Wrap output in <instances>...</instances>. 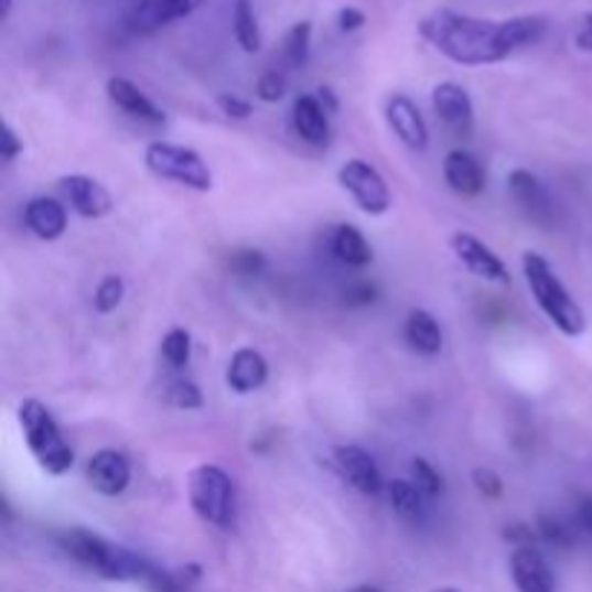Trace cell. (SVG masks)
<instances>
[{
    "mask_svg": "<svg viewBox=\"0 0 592 592\" xmlns=\"http://www.w3.org/2000/svg\"><path fill=\"white\" fill-rule=\"evenodd\" d=\"M255 93H258V99L266 101V105H278V101L287 96V78H283L278 69H266L263 76L258 78V84H255Z\"/></svg>",
    "mask_w": 592,
    "mask_h": 592,
    "instance_id": "32",
    "label": "cell"
},
{
    "mask_svg": "<svg viewBox=\"0 0 592 592\" xmlns=\"http://www.w3.org/2000/svg\"><path fill=\"white\" fill-rule=\"evenodd\" d=\"M315 96H319V101L324 105V110H327L330 116H333L335 110H338V99H335L333 87H319V93H315Z\"/></svg>",
    "mask_w": 592,
    "mask_h": 592,
    "instance_id": "42",
    "label": "cell"
},
{
    "mask_svg": "<svg viewBox=\"0 0 592 592\" xmlns=\"http://www.w3.org/2000/svg\"><path fill=\"white\" fill-rule=\"evenodd\" d=\"M333 255L342 263L353 266V269H365L367 263L373 260V249L370 244H367V237L358 232L356 226H349V223H344V226H338L333 232Z\"/></svg>",
    "mask_w": 592,
    "mask_h": 592,
    "instance_id": "23",
    "label": "cell"
},
{
    "mask_svg": "<svg viewBox=\"0 0 592 592\" xmlns=\"http://www.w3.org/2000/svg\"><path fill=\"white\" fill-rule=\"evenodd\" d=\"M189 503L203 524L232 529L237 520L235 480L220 465L203 463L189 474Z\"/></svg>",
    "mask_w": 592,
    "mask_h": 592,
    "instance_id": "5",
    "label": "cell"
},
{
    "mask_svg": "<svg viewBox=\"0 0 592 592\" xmlns=\"http://www.w3.org/2000/svg\"><path fill=\"white\" fill-rule=\"evenodd\" d=\"M122 298H125V281L119 275H107V278H101L99 281L96 292H93V306H96V312L107 315V312H114L116 306L122 304Z\"/></svg>",
    "mask_w": 592,
    "mask_h": 592,
    "instance_id": "29",
    "label": "cell"
},
{
    "mask_svg": "<svg viewBox=\"0 0 592 592\" xmlns=\"http://www.w3.org/2000/svg\"><path fill=\"white\" fill-rule=\"evenodd\" d=\"M333 456L338 471H342V477L347 480L356 492L373 497V494H379L381 488H385L379 465H376V460H373L362 445H338Z\"/></svg>",
    "mask_w": 592,
    "mask_h": 592,
    "instance_id": "13",
    "label": "cell"
},
{
    "mask_svg": "<svg viewBox=\"0 0 592 592\" xmlns=\"http://www.w3.org/2000/svg\"><path fill=\"white\" fill-rule=\"evenodd\" d=\"M388 497L396 515L405 517V520H419V517L426 515L428 497L413 480H394L388 486Z\"/></svg>",
    "mask_w": 592,
    "mask_h": 592,
    "instance_id": "24",
    "label": "cell"
},
{
    "mask_svg": "<svg viewBox=\"0 0 592 592\" xmlns=\"http://www.w3.org/2000/svg\"><path fill=\"white\" fill-rule=\"evenodd\" d=\"M165 402L176 410H200L203 408V390L189 379H176L168 385Z\"/></svg>",
    "mask_w": 592,
    "mask_h": 592,
    "instance_id": "28",
    "label": "cell"
},
{
    "mask_svg": "<svg viewBox=\"0 0 592 592\" xmlns=\"http://www.w3.org/2000/svg\"><path fill=\"white\" fill-rule=\"evenodd\" d=\"M535 529H538V538L547 540V543H552V547H572V540H575V531L570 529V526L563 524V520H558V517L552 515H540L538 524H535Z\"/></svg>",
    "mask_w": 592,
    "mask_h": 592,
    "instance_id": "31",
    "label": "cell"
},
{
    "mask_svg": "<svg viewBox=\"0 0 592 592\" xmlns=\"http://www.w3.org/2000/svg\"><path fill=\"white\" fill-rule=\"evenodd\" d=\"M433 114L451 133L456 137H469L474 130V101H471L469 90L456 82H442L433 87L431 93Z\"/></svg>",
    "mask_w": 592,
    "mask_h": 592,
    "instance_id": "9",
    "label": "cell"
},
{
    "mask_svg": "<svg viewBox=\"0 0 592 592\" xmlns=\"http://www.w3.org/2000/svg\"><path fill=\"white\" fill-rule=\"evenodd\" d=\"M338 185H342L349 197H353V203L365 214H370V217L388 214L390 205H394L385 176L365 160L344 162V165L338 168Z\"/></svg>",
    "mask_w": 592,
    "mask_h": 592,
    "instance_id": "7",
    "label": "cell"
},
{
    "mask_svg": "<svg viewBox=\"0 0 592 592\" xmlns=\"http://www.w3.org/2000/svg\"><path fill=\"white\" fill-rule=\"evenodd\" d=\"M18 426H21L26 449L35 456L41 471H46L50 477H64L73 469L76 454H73L69 442L64 440L62 428H58V422H55V417L44 402L23 399L18 405Z\"/></svg>",
    "mask_w": 592,
    "mask_h": 592,
    "instance_id": "4",
    "label": "cell"
},
{
    "mask_svg": "<svg viewBox=\"0 0 592 592\" xmlns=\"http://www.w3.org/2000/svg\"><path fill=\"white\" fill-rule=\"evenodd\" d=\"M575 524L592 535V494H584V497H578L575 506Z\"/></svg>",
    "mask_w": 592,
    "mask_h": 592,
    "instance_id": "40",
    "label": "cell"
},
{
    "mask_svg": "<svg viewBox=\"0 0 592 592\" xmlns=\"http://www.w3.org/2000/svg\"><path fill=\"white\" fill-rule=\"evenodd\" d=\"M410 480L422 488L426 497H437V494H442V474L428 463L426 456H413V460H410Z\"/></svg>",
    "mask_w": 592,
    "mask_h": 592,
    "instance_id": "30",
    "label": "cell"
},
{
    "mask_svg": "<svg viewBox=\"0 0 592 592\" xmlns=\"http://www.w3.org/2000/svg\"><path fill=\"white\" fill-rule=\"evenodd\" d=\"M376 295H379V292H376V287H373V283L358 281V283H353V287L344 289V304L347 306H367L376 301Z\"/></svg>",
    "mask_w": 592,
    "mask_h": 592,
    "instance_id": "37",
    "label": "cell"
},
{
    "mask_svg": "<svg viewBox=\"0 0 592 592\" xmlns=\"http://www.w3.org/2000/svg\"><path fill=\"white\" fill-rule=\"evenodd\" d=\"M23 223L41 240H58L67 232V208L55 197H32L23 208Z\"/></svg>",
    "mask_w": 592,
    "mask_h": 592,
    "instance_id": "20",
    "label": "cell"
},
{
    "mask_svg": "<svg viewBox=\"0 0 592 592\" xmlns=\"http://www.w3.org/2000/svg\"><path fill=\"white\" fill-rule=\"evenodd\" d=\"M442 176L454 194L460 197H477L480 191L486 189V171L480 165V160L469 151H451L442 162Z\"/></svg>",
    "mask_w": 592,
    "mask_h": 592,
    "instance_id": "18",
    "label": "cell"
},
{
    "mask_svg": "<svg viewBox=\"0 0 592 592\" xmlns=\"http://www.w3.org/2000/svg\"><path fill=\"white\" fill-rule=\"evenodd\" d=\"M335 21H338V30L342 32H356L365 26L367 15L356 7H344V9H338V18H335Z\"/></svg>",
    "mask_w": 592,
    "mask_h": 592,
    "instance_id": "39",
    "label": "cell"
},
{
    "mask_svg": "<svg viewBox=\"0 0 592 592\" xmlns=\"http://www.w3.org/2000/svg\"><path fill=\"white\" fill-rule=\"evenodd\" d=\"M18 153H23L21 137H18L12 125L3 122V125H0V160L12 162L18 157Z\"/></svg>",
    "mask_w": 592,
    "mask_h": 592,
    "instance_id": "36",
    "label": "cell"
},
{
    "mask_svg": "<svg viewBox=\"0 0 592 592\" xmlns=\"http://www.w3.org/2000/svg\"><path fill=\"white\" fill-rule=\"evenodd\" d=\"M520 266H524L526 287H529L535 304H538L540 312L552 321V327L558 330V333L567 335V338L584 335L586 330L584 310L575 304V298L570 295V289L563 287L561 278L555 275L549 260L540 258L538 251H524Z\"/></svg>",
    "mask_w": 592,
    "mask_h": 592,
    "instance_id": "3",
    "label": "cell"
},
{
    "mask_svg": "<svg viewBox=\"0 0 592 592\" xmlns=\"http://www.w3.org/2000/svg\"><path fill=\"white\" fill-rule=\"evenodd\" d=\"M419 35L460 67L500 64L517 50L538 44L547 35V18L520 15L506 21L471 18L456 9H433L419 21Z\"/></svg>",
    "mask_w": 592,
    "mask_h": 592,
    "instance_id": "1",
    "label": "cell"
},
{
    "mask_svg": "<svg viewBox=\"0 0 592 592\" xmlns=\"http://www.w3.org/2000/svg\"><path fill=\"white\" fill-rule=\"evenodd\" d=\"M310 46H312V23L310 21L295 23V26L287 32V41H283V58H287L289 67H304L306 58H310Z\"/></svg>",
    "mask_w": 592,
    "mask_h": 592,
    "instance_id": "26",
    "label": "cell"
},
{
    "mask_svg": "<svg viewBox=\"0 0 592 592\" xmlns=\"http://www.w3.org/2000/svg\"><path fill=\"white\" fill-rule=\"evenodd\" d=\"M9 12H12V0H3V3H0V18L7 21Z\"/></svg>",
    "mask_w": 592,
    "mask_h": 592,
    "instance_id": "43",
    "label": "cell"
},
{
    "mask_svg": "<svg viewBox=\"0 0 592 592\" xmlns=\"http://www.w3.org/2000/svg\"><path fill=\"white\" fill-rule=\"evenodd\" d=\"M509 570L517 592H555L552 570L535 547L515 549L509 558Z\"/></svg>",
    "mask_w": 592,
    "mask_h": 592,
    "instance_id": "16",
    "label": "cell"
},
{
    "mask_svg": "<svg viewBox=\"0 0 592 592\" xmlns=\"http://www.w3.org/2000/svg\"><path fill=\"white\" fill-rule=\"evenodd\" d=\"M431 592H460V590H454V586H437V590Z\"/></svg>",
    "mask_w": 592,
    "mask_h": 592,
    "instance_id": "45",
    "label": "cell"
},
{
    "mask_svg": "<svg viewBox=\"0 0 592 592\" xmlns=\"http://www.w3.org/2000/svg\"><path fill=\"white\" fill-rule=\"evenodd\" d=\"M575 46L578 50H584V53H592V12H586L581 18V26L575 32Z\"/></svg>",
    "mask_w": 592,
    "mask_h": 592,
    "instance_id": "41",
    "label": "cell"
},
{
    "mask_svg": "<svg viewBox=\"0 0 592 592\" xmlns=\"http://www.w3.org/2000/svg\"><path fill=\"white\" fill-rule=\"evenodd\" d=\"M506 183H509V191H512V197H515V203L529 214L531 220L552 223L555 203H552V197H549L547 185L540 183L538 176L531 174V171H526V168H515Z\"/></svg>",
    "mask_w": 592,
    "mask_h": 592,
    "instance_id": "14",
    "label": "cell"
},
{
    "mask_svg": "<svg viewBox=\"0 0 592 592\" xmlns=\"http://www.w3.org/2000/svg\"><path fill=\"white\" fill-rule=\"evenodd\" d=\"M58 547L78 561L87 570L99 572L107 581H144L151 575V563L142 555L130 552L125 547H116L101 535H93L87 529H67L58 535Z\"/></svg>",
    "mask_w": 592,
    "mask_h": 592,
    "instance_id": "2",
    "label": "cell"
},
{
    "mask_svg": "<svg viewBox=\"0 0 592 592\" xmlns=\"http://www.w3.org/2000/svg\"><path fill=\"white\" fill-rule=\"evenodd\" d=\"M347 592H381L379 586H370V584H362V586H353V590H347Z\"/></svg>",
    "mask_w": 592,
    "mask_h": 592,
    "instance_id": "44",
    "label": "cell"
},
{
    "mask_svg": "<svg viewBox=\"0 0 592 592\" xmlns=\"http://www.w3.org/2000/svg\"><path fill=\"white\" fill-rule=\"evenodd\" d=\"M105 90H107V99L114 101L119 110L133 116V119H142V122H148V125L165 122V114H162L160 107L153 105V101L148 99V96H144V93L139 90L137 84L130 82V78H122V76L107 78Z\"/></svg>",
    "mask_w": 592,
    "mask_h": 592,
    "instance_id": "19",
    "label": "cell"
},
{
    "mask_svg": "<svg viewBox=\"0 0 592 592\" xmlns=\"http://www.w3.org/2000/svg\"><path fill=\"white\" fill-rule=\"evenodd\" d=\"M503 538L515 543V549L520 547H535V540H538V529L529 524H509L503 529Z\"/></svg>",
    "mask_w": 592,
    "mask_h": 592,
    "instance_id": "38",
    "label": "cell"
},
{
    "mask_svg": "<svg viewBox=\"0 0 592 592\" xmlns=\"http://www.w3.org/2000/svg\"><path fill=\"white\" fill-rule=\"evenodd\" d=\"M232 30H235V39L244 53H258L260 26L258 18H255V9H251V0H235V9H232Z\"/></svg>",
    "mask_w": 592,
    "mask_h": 592,
    "instance_id": "25",
    "label": "cell"
},
{
    "mask_svg": "<svg viewBox=\"0 0 592 592\" xmlns=\"http://www.w3.org/2000/svg\"><path fill=\"white\" fill-rule=\"evenodd\" d=\"M449 244L451 251H454V258L463 263V269H469L480 281L500 283V287H506V283L512 281L506 263H503L480 237L469 235V232H456V235H451Z\"/></svg>",
    "mask_w": 592,
    "mask_h": 592,
    "instance_id": "8",
    "label": "cell"
},
{
    "mask_svg": "<svg viewBox=\"0 0 592 592\" xmlns=\"http://www.w3.org/2000/svg\"><path fill=\"white\" fill-rule=\"evenodd\" d=\"M130 477H133V469L122 451L101 449L87 463V483L93 486V492L105 494V497H119L130 486Z\"/></svg>",
    "mask_w": 592,
    "mask_h": 592,
    "instance_id": "12",
    "label": "cell"
},
{
    "mask_svg": "<svg viewBox=\"0 0 592 592\" xmlns=\"http://www.w3.org/2000/svg\"><path fill=\"white\" fill-rule=\"evenodd\" d=\"M269 379V365L255 347H240L232 353L226 367V385L228 390H235L237 396L255 394Z\"/></svg>",
    "mask_w": 592,
    "mask_h": 592,
    "instance_id": "17",
    "label": "cell"
},
{
    "mask_svg": "<svg viewBox=\"0 0 592 592\" xmlns=\"http://www.w3.org/2000/svg\"><path fill=\"white\" fill-rule=\"evenodd\" d=\"M405 342L419 356H437L442 349V327L428 310H410L405 319Z\"/></svg>",
    "mask_w": 592,
    "mask_h": 592,
    "instance_id": "22",
    "label": "cell"
},
{
    "mask_svg": "<svg viewBox=\"0 0 592 592\" xmlns=\"http://www.w3.org/2000/svg\"><path fill=\"white\" fill-rule=\"evenodd\" d=\"M217 107H220V114H226L228 119H237V122H246V119H251V114H255L249 101L235 96V93H220V96H217Z\"/></svg>",
    "mask_w": 592,
    "mask_h": 592,
    "instance_id": "34",
    "label": "cell"
},
{
    "mask_svg": "<svg viewBox=\"0 0 592 592\" xmlns=\"http://www.w3.org/2000/svg\"><path fill=\"white\" fill-rule=\"evenodd\" d=\"M62 194L64 200L69 203V208L87 220H99L105 214L114 212V197H110V191L99 183V180H93L87 174H67L62 176Z\"/></svg>",
    "mask_w": 592,
    "mask_h": 592,
    "instance_id": "11",
    "label": "cell"
},
{
    "mask_svg": "<svg viewBox=\"0 0 592 592\" xmlns=\"http://www.w3.org/2000/svg\"><path fill=\"white\" fill-rule=\"evenodd\" d=\"M232 269H235L237 275H260L266 269L263 251H258V249L237 251L235 258H232Z\"/></svg>",
    "mask_w": 592,
    "mask_h": 592,
    "instance_id": "35",
    "label": "cell"
},
{
    "mask_svg": "<svg viewBox=\"0 0 592 592\" xmlns=\"http://www.w3.org/2000/svg\"><path fill=\"white\" fill-rule=\"evenodd\" d=\"M292 125L298 137L312 148H324L330 142V114L319 96H298L292 105Z\"/></svg>",
    "mask_w": 592,
    "mask_h": 592,
    "instance_id": "21",
    "label": "cell"
},
{
    "mask_svg": "<svg viewBox=\"0 0 592 592\" xmlns=\"http://www.w3.org/2000/svg\"><path fill=\"white\" fill-rule=\"evenodd\" d=\"M200 7V0H139L137 7L130 9L128 26L133 32H157L160 26L180 18H189L194 9Z\"/></svg>",
    "mask_w": 592,
    "mask_h": 592,
    "instance_id": "15",
    "label": "cell"
},
{
    "mask_svg": "<svg viewBox=\"0 0 592 592\" xmlns=\"http://www.w3.org/2000/svg\"><path fill=\"white\" fill-rule=\"evenodd\" d=\"M162 358H165L168 365L174 367V370H183V367L189 365L191 362L189 330H183V327L168 330L165 338H162Z\"/></svg>",
    "mask_w": 592,
    "mask_h": 592,
    "instance_id": "27",
    "label": "cell"
},
{
    "mask_svg": "<svg viewBox=\"0 0 592 592\" xmlns=\"http://www.w3.org/2000/svg\"><path fill=\"white\" fill-rule=\"evenodd\" d=\"M385 119L388 128L394 130L396 139L410 148V151H426L428 148V125L419 114L417 101L408 99L405 93H394L385 101Z\"/></svg>",
    "mask_w": 592,
    "mask_h": 592,
    "instance_id": "10",
    "label": "cell"
},
{
    "mask_svg": "<svg viewBox=\"0 0 592 592\" xmlns=\"http://www.w3.org/2000/svg\"><path fill=\"white\" fill-rule=\"evenodd\" d=\"M144 165L157 180L176 183L189 191H200V194L212 191L214 185L212 168L205 165V160L194 148H185V144L151 142L144 148Z\"/></svg>",
    "mask_w": 592,
    "mask_h": 592,
    "instance_id": "6",
    "label": "cell"
},
{
    "mask_svg": "<svg viewBox=\"0 0 592 592\" xmlns=\"http://www.w3.org/2000/svg\"><path fill=\"white\" fill-rule=\"evenodd\" d=\"M471 483H474L480 497H486V500H497V497H503V477L494 469H486V465L474 469L471 471Z\"/></svg>",
    "mask_w": 592,
    "mask_h": 592,
    "instance_id": "33",
    "label": "cell"
}]
</instances>
